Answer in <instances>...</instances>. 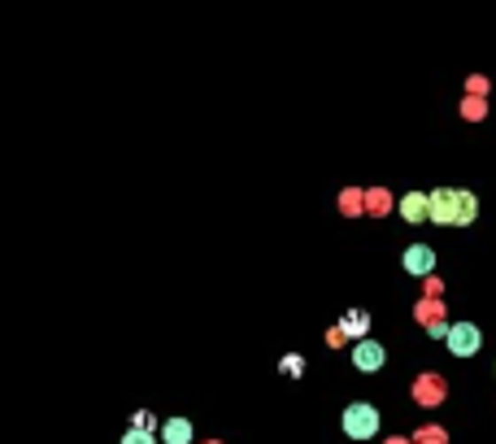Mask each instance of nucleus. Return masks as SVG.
Instances as JSON below:
<instances>
[{
	"mask_svg": "<svg viewBox=\"0 0 496 444\" xmlns=\"http://www.w3.org/2000/svg\"><path fill=\"white\" fill-rule=\"evenodd\" d=\"M345 436L348 440H375L379 436V409L370 401H353L345 409Z\"/></svg>",
	"mask_w": 496,
	"mask_h": 444,
	"instance_id": "1",
	"label": "nucleus"
},
{
	"mask_svg": "<svg viewBox=\"0 0 496 444\" xmlns=\"http://www.w3.org/2000/svg\"><path fill=\"white\" fill-rule=\"evenodd\" d=\"M448 348H453L457 357H475V353H479V327H475V323H453V327H448Z\"/></svg>",
	"mask_w": 496,
	"mask_h": 444,
	"instance_id": "3",
	"label": "nucleus"
},
{
	"mask_svg": "<svg viewBox=\"0 0 496 444\" xmlns=\"http://www.w3.org/2000/svg\"><path fill=\"white\" fill-rule=\"evenodd\" d=\"M366 327H370V318H366L361 309H348V318H345V331H348V336H366Z\"/></svg>",
	"mask_w": 496,
	"mask_h": 444,
	"instance_id": "8",
	"label": "nucleus"
},
{
	"mask_svg": "<svg viewBox=\"0 0 496 444\" xmlns=\"http://www.w3.org/2000/svg\"><path fill=\"white\" fill-rule=\"evenodd\" d=\"M136 432H152V414H144V409L136 414Z\"/></svg>",
	"mask_w": 496,
	"mask_h": 444,
	"instance_id": "11",
	"label": "nucleus"
},
{
	"mask_svg": "<svg viewBox=\"0 0 496 444\" xmlns=\"http://www.w3.org/2000/svg\"><path fill=\"white\" fill-rule=\"evenodd\" d=\"M475 214H479V205H475V197H470V192H461V222H457V227L475 222Z\"/></svg>",
	"mask_w": 496,
	"mask_h": 444,
	"instance_id": "9",
	"label": "nucleus"
},
{
	"mask_svg": "<svg viewBox=\"0 0 496 444\" xmlns=\"http://www.w3.org/2000/svg\"><path fill=\"white\" fill-rule=\"evenodd\" d=\"M431 222H440V227L461 222V192H453V188H436V192H431Z\"/></svg>",
	"mask_w": 496,
	"mask_h": 444,
	"instance_id": "2",
	"label": "nucleus"
},
{
	"mask_svg": "<svg viewBox=\"0 0 496 444\" xmlns=\"http://www.w3.org/2000/svg\"><path fill=\"white\" fill-rule=\"evenodd\" d=\"M122 444H157V440H152V432H136V427H131V432L122 436Z\"/></svg>",
	"mask_w": 496,
	"mask_h": 444,
	"instance_id": "10",
	"label": "nucleus"
},
{
	"mask_svg": "<svg viewBox=\"0 0 496 444\" xmlns=\"http://www.w3.org/2000/svg\"><path fill=\"white\" fill-rule=\"evenodd\" d=\"M400 214H405L409 222H422V218H431V197H422V192H409V197L400 200Z\"/></svg>",
	"mask_w": 496,
	"mask_h": 444,
	"instance_id": "6",
	"label": "nucleus"
},
{
	"mask_svg": "<svg viewBox=\"0 0 496 444\" xmlns=\"http://www.w3.org/2000/svg\"><path fill=\"white\" fill-rule=\"evenodd\" d=\"M161 440L166 444H192V423H188V418H166Z\"/></svg>",
	"mask_w": 496,
	"mask_h": 444,
	"instance_id": "7",
	"label": "nucleus"
},
{
	"mask_svg": "<svg viewBox=\"0 0 496 444\" xmlns=\"http://www.w3.org/2000/svg\"><path fill=\"white\" fill-rule=\"evenodd\" d=\"M400 266H405L409 275H431V270H436V253L427 245H409L405 257H400Z\"/></svg>",
	"mask_w": 496,
	"mask_h": 444,
	"instance_id": "5",
	"label": "nucleus"
},
{
	"mask_svg": "<svg viewBox=\"0 0 496 444\" xmlns=\"http://www.w3.org/2000/svg\"><path fill=\"white\" fill-rule=\"evenodd\" d=\"M388 362V348L375 345V340H361V345L353 348V366L361 370V375H370V370H379Z\"/></svg>",
	"mask_w": 496,
	"mask_h": 444,
	"instance_id": "4",
	"label": "nucleus"
}]
</instances>
